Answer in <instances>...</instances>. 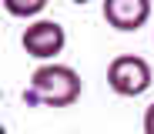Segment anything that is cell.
<instances>
[{"instance_id":"cell-1","label":"cell","mask_w":154,"mask_h":134,"mask_svg":"<svg viewBox=\"0 0 154 134\" xmlns=\"http://www.w3.org/2000/svg\"><path fill=\"white\" fill-rule=\"evenodd\" d=\"M84 84L81 74L67 64H40L30 77V87L23 91V101L27 104H47V107H70L77 97H81Z\"/></svg>"},{"instance_id":"cell-6","label":"cell","mask_w":154,"mask_h":134,"mask_svg":"<svg viewBox=\"0 0 154 134\" xmlns=\"http://www.w3.org/2000/svg\"><path fill=\"white\" fill-rule=\"evenodd\" d=\"M141 127H144V134H154V101L144 107V121H141Z\"/></svg>"},{"instance_id":"cell-3","label":"cell","mask_w":154,"mask_h":134,"mask_svg":"<svg viewBox=\"0 0 154 134\" xmlns=\"http://www.w3.org/2000/svg\"><path fill=\"white\" fill-rule=\"evenodd\" d=\"M20 44H23V50H27L30 57L54 64V57H57V54L64 50V44H67V30H64L57 20H34V23H27Z\"/></svg>"},{"instance_id":"cell-7","label":"cell","mask_w":154,"mask_h":134,"mask_svg":"<svg viewBox=\"0 0 154 134\" xmlns=\"http://www.w3.org/2000/svg\"><path fill=\"white\" fill-rule=\"evenodd\" d=\"M70 4H77V7H84V4H87V0H70Z\"/></svg>"},{"instance_id":"cell-5","label":"cell","mask_w":154,"mask_h":134,"mask_svg":"<svg viewBox=\"0 0 154 134\" xmlns=\"http://www.w3.org/2000/svg\"><path fill=\"white\" fill-rule=\"evenodd\" d=\"M44 7H47V0H4V10L10 17H23V20L37 17Z\"/></svg>"},{"instance_id":"cell-2","label":"cell","mask_w":154,"mask_h":134,"mask_svg":"<svg viewBox=\"0 0 154 134\" xmlns=\"http://www.w3.org/2000/svg\"><path fill=\"white\" fill-rule=\"evenodd\" d=\"M151 64L137 54H121L107 67V87L117 97H141L151 87Z\"/></svg>"},{"instance_id":"cell-4","label":"cell","mask_w":154,"mask_h":134,"mask_svg":"<svg viewBox=\"0 0 154 134\" xmlns=\"http://www.w3.org/2000/svg\"><path fill=\"white\" fill-rule=\"evenodd\" d=\"M100 14L114 30L131 34V30H141L151 20V0H104Z\"/></svg>"}]
</instances>
